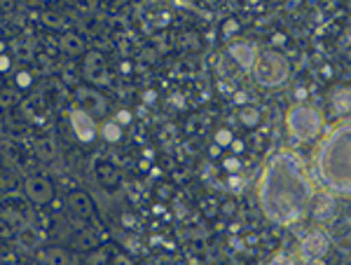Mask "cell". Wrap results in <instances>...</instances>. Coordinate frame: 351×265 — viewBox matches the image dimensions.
I'll list each match as a JSON object with an SVG mask.
<instances>
[{
	"mask_svg": "<svg viewBox=\"0 0 351 265\" xmlns=\"http://www.w3.org/2000/svg\"><path fill=\"white\" fill-rule=\"evenodd\" d=\"M311 188L302 162L281 150L271 155L258 181V197L265 216L276 225H295L307 216Z\"/></svg>",
	"mask_w": 351,
	"mask_h": 265,
	"instance_id": "obj_1",
	"label": "cell"
},
{
	"mask_svg": "<svg viewBox=\"0 0 351 265\" xmlns=\"http://www.w3.org/2000/svg\"><path fill=\"white\" fill-rule=\"evenodd\" d=\"M316 169L321 181L335 195L351 193V127L349 120L332 127L319 146Z\"/></svg>",
	"mask_w": 351,
	"mask_h": 265,
	"instance_id": "obj_2",
	"label": "cell"
},
{
	"mask_svg": "<svg viewBox=\"0 0 351 265\" xmlns=\"http://www.w3.org/2000/svg\"><path fill=\"white\" fill-rule=\"evenodd\" d=\"M251 73L260 87L274 89L288 82V78H291V61L281 52H276V49H263V52H258Z\"/></svg>",
	"mask_w": 351,
	"mask_h": 265,
	"instance_id": "obj_3",
	"label": "cell"
},
{
	"mask_svg": "<svg viewBox=\"0 0 351 265\" xmlns=\"http://www.w3.org/2000/svg\"><path fill=\"white\" fill-rule=\"evenodd\" d=\"M286 129L298 141H314L324 129V120H321L319 111L309 108V106H293L286 115Z\"/></svg>",
	"mask_w": 351,
	"mask_h": 265,
	"instance_id": "obj_4",
	"label": "cell"
},
{
	"mask_svg": "<svg viewBox=\"0 0 351 265\" xmlns=\"http://www.w3.org/2000/svg\"><path fill=\"white\" fill-rule=\"evenodd\" d=\"M80 73L84 82L92 84V87H108L110 84V66L104 52L99 49H87L80 56Z\"/></svg>",
	"mask_w": 351,
	"mask_h": 265,
	"instance_id": "obj_5",
	"label": "cell"
},
{
	"mask_svg": "<svg viewBox=\"0 0 351 265\" xmlns=\"http://www.w3.org/2000/svg\"><path fill=\"white\" fill-rule=\"evenodd\" d=\"M21 193H24V197L31 205L47 207L54 200L56 190L54 183L47 176H43V174H28V176H24V181H21Z\"/></svg>",
	"mask_w": 351,
	"mask_h": 265,
	"instance_id": "obj_6",
	"label": "cell"
},
{
	"mask_svg": "<svg viewBox=\"0 0 351 265\" xmlns=\"http://www.w3.org/2000/svg\"><path fill=\"white\" fill-rule=\"evenodd\" d=\"M64 209L68 211L71 218H77V221L87 223L96 216V205L94 197L82 188H73L64 195Z\"/></svg>",
	"mask_w": 351,
	"mask_h": 265,
	"instance_id": "obj_7",
	"label": "cell"
},
{
	"mask_svg": "<svg viewBox=\"0 0 351 265\" xmlns=\"http://www.w3.org/2000/svg\"><path fill=\"white\" fill-rule=\"evenodd\" d=\"M73 99H75L77 108L87 111L89 115L96 117V120L108 113V101H106L104 94H101L96 87H92V84H75V89H73Z\"/></svg>",
	"mask_w": 351,
	"mask_h": 265,
	"instance_id": "obj_8",
	"label": "cell"
},
{
	"mask_svg": "<svg viewBox=\"0 0 351 265\" xmlns=\"http://www.w3.org/2000/svg\"><path fill=\"white\" fill-rule=\"evenodd\" d=\"M337 195L332 190H319L311 193L307 214L316 223H332L337 218Z\"/></svg>",
	"mask_w": 351,
	"mask_h": 265,
	"instance_id": "obj_9",
	"label": "cell"
},
{
	"mask_svg": "<svg viewBox=\"0 0 351 265\" xmlns=\"http://www.w3.org/2000/svg\"><path fill=\"white\" fill-rule=\"evenodd\" d=\"M68 122H71V132L80 143H94L99 139V120L94 115H89L87 111L82 108H73L71 115H68Z\"/></svg>",
	"mask_w": 351,
	"mask_h": 265,
	"instance_id": "obj_10",
	"label": "cell"
},
{
	"mask_svg": "<svg viewBox=\"0 0 351 265\" xmlns=\"http://www.w3.org/2000/svg\"><path fill=\"white\" fill-rule=\"evenodd\" d=\"M328 251H330V240H328L324 233H319V230L304 235L302 242H300V256H302V261H307V263L324 261L328 256Z\"/></svg>",
	"mask_w": 351,
	"mask_h": 265,
	"instance_id": "obj_11",
	"label": "cell"
},
{
	"mask_svg": "<svg viewBox=\"0 0 351 265\" xmlns=\"http://www.w3.org/2000/svg\"><path fill=\"white\" fill-rule=\"evenodd\" d=\"M12 238H14L16 249L26 251V253L40 251V246H43V230L38 228V225H33V223H19L14 228Z\"/></svg>",
	"mask_w": 351,
	"mask_h": 265,
	"instance_id": "obj_12",
	"label": "cell"
},
{
	"mask_svg": "<svg viewBox=\"0 0 351 265\" xmlns=\"http://www.w3.org/2000/svg\"><path fill=\"white\" fill-rule=\"evenodd\" d=\"M66 99H68V89L59 78H47V80H43L40 87H38V101L49 106V108L64 106Z\"/></svg>",
	"mask_w": 351,
	"mask_h": 265,
	"instance_id": "obj_13",
	"label": "cell"
},
{
	"mask_svg": "<svg viewBox=\"0 0 351 265\" xmlns=\"http://www.w3.org/2000/svg\"><path fill=\"white\" fill-rule=\"evenodd\" d=\"M104 244V240H101V235L96 233L94 228H80L75 230V233L71 235V240H68V249H71L73 253H80V256H84V253L99 249V246Z\"/></svg>",
	"mask_w": 351,
	"mask_h": 265,
	"instance_id": "obj_14",
	"label": "cell"
},
{
	"mask_svg": "<svg viewBox=\"0 0 351 265\" xmlns=\"http://www.w3.org/2000/svg\"><path fill=\"white\" fill-rule=\"evenodd\" d=\"M256 56H258V49L253 47L251 43H232L228 47V59L232 64L237 66L241 73H248L253 69V64H256Z\"/></svg>",
	"mask_w": 351,
	"mask_h": 265,
	"instance_id": "obj_15",
	"label": "cell"
},
{
	"mask_svg": "<svg viewBox=\"0 0 351 265\" xmlns=\"http://www.w3.org/2000/svg\"><path fill=\"white\" fill-rule=\"evenodd\" d=\"M94 176H96V181H99L101 188L110 190V193H115V190L122 185V172L112 165V162H106V160L96 162Z\"/></svg>",
	"mask_w": 351,
	"mask_h": 265,
	"instance_id": "obj_16",
	"label": "cell"
},
{
	"mask_svg": "<svg viewBox=\"0 0 351 265\" xmlns=\"http://www.w3.org/2000/svg\"><path fill=\"white\" fill-rule=\"evenodd\" d=\"M59 49L66 56H71V59H80V56L87 52V43H84V38L80 33L66 31V33H61V38H59Z\"/></svg>",
	"mask_w": 351,
	"mask_h": 265,
	"instance_id": "obj_17",
	"label": "cell"
},
{
	"mask_svg": "<svg viewBox=\"0 0 351 265\" xmlns=\"http://www.w3.org/2000/svg\"><path fill=\"white\" fill-rule=\"evenodd\" d=\"M33 155L40 162H45V165H49V162H54L56 157H59V146H56V139L52 134H40V137L36 139V143H33Z\"/></svg>",
	"mask_w": 351,
	"mask_h": 265,
	"instance_id": "obj_18",
	"label": "cell"
},
{
	"mask_svg": "<svg viewBox=\"0 0 351 265\" xmlns=\"http://www.w3.org/2000/svg\"><path fill=\"white\" fill-rule=\"evenodd\" d=\"M38 261L49 265H68L77 261V253H73L68 246H47V249L38 251Z\"/></svg>",
	"mask_w": 351,
	"mask_h": 265,
	"instance_id": "obj_19",
	"label": "cell"
},
{
	"mask_svg": "<svg viewBox=\"0 0 351 265\" xmlns=\"http://www.w3.org/2000/svg\"><path fill=\"white\" fill-rule=\"evenodd\" d=\"M10 49H12L10 56H12L14 61H21V64H31L38 56V45L33 41H28V38H16V41L10 45Z\"/></svg>",
	"mask_w": 351,
	"mask_h": 265,
	"instance_id": "obj_20",
	"label": "cell"
},
{
	"mask_svg": "<svg viewBox=\"0 0 351 265\" xmlns=\"http://www.w3.org/2000/svg\"><path fill=\"white\" fill-rule=\"evenodd\" d=\"M239 122L243 129H258L263 125V111L258 108L256 104H243L239 106Z\"/></svg>",
	"mask_w": 351,
	"mask_h": 265,
	"instance_id": "obj_21",
	"label": "cell"
},
{
	"mask_svg": "<svg viewBox=\"0 0 351 265\" xmlns=\"http://www.w3.org/2000/svg\"><path fill=\"white\" fill-rule=\"evenodd\" d=\"M99 137L106 141V143H120L124 139V127L117 125L115 120H106L104 125H99Z\"/></svg>",
	"mask_w": 351,
	"mask_h": 265,
	"instance_id": "obj_22",
	"label": "cell"
},
{
	"mask_svg": "<svg viewBox=\"0 0 351 265\" xmlns=\"http://www.w3.org/2000/svg\"><path fill=\"white\" fill-rule=\"evenodd\" d=\"M31 71H33V76H36V78H47V76H52V73L56 71V66H54V61L49 59L47 54L38 52L36 59L31 61Z\"/></svg>",
	"mask_w": 351,
	"mask_h": 265,
	"instance_id": "obj_23",
	"label": "cell"
},
{
	"mask_svg": "<svg viewBox=\"0 0 351 265\" xmlns=\"http://www.w3.org/2000/svg\"><path fill=\"white\" fill-rule=\"evenodd\" d=\"M332 108H335V113H339V115H349L351 97H349L347 84H342V87H337L335 92H332Z\"/></svg>",
	"mask_w": 351,
	"mask_h": 265,
	"instance_id": "obj_24",
	"label": "cell"
},
{
	"mask_svg": "<svg viewBox=\"0 0 351 265\" xmlns=\"http://www.w3.org/2000/svg\"><path fill=\"white\" fill-rule=\"evenodd\" d=\"M14 84L19 89H31V87H36V76H33L31 69H21V71H16Z\"/></svg>",
	"mask_w": 351,
	"mask_h": 265,
	"instance_id": "obj_25",
	"label": "cell"
},
{
	"mask_svg": "<svg viewBox=\"0 0 351 265\" xmlns=\"http://www.w3.org/2000/svg\"><path fill=\"white\" fill-rule=\"evenodd\" d=\"M232 141H234V132H232V129H228V127H220V129H216V134H213V143L220 146L223 150L230 148Z\"/></svg>",
	"mask_w": 351,
	"mask_h": 265,
	"instance_id": "obj_26",
	"label": "cell"
},
{
	"mask_svg": "<svg viewBox=\"0 0 351 265\" xmlns=\"http://www.w3.org/2000/svg\"><path fill=\"white\" fill-rule=\"evenodd\" d=\"M204 132V120L202 115H190L188 122H185V134H190V137H197V134Z\"/></svg>",
	"mask_w": 351,
	"mask_h": 265,
	"instance_id": "obj_27",
	"label": "cell"
},
{
	"mask_svg": "<svg viewBox=\"0 0 351 265\" xmlns=\"http://www.w3.org/2000/svg\"><path fill=\"white\" fill-rule=\"evenodd\" d=\"M223 167H225V172H230V174H237L239 172V167H241V160H239V155H228L223 160Z\"/></svg>",
	"mask_w": 351,
	"mask_h": 265,
	"instance_id": "obj_28",
	"label": "cell"
},
{
	"mask_svg": "<svg viewBox=\"0 0 351 265\" xmlns=\"http://www.w3.org/2000/svg\"><path fill=\"white\" fill-rule=\"evenodd\" d=\"M112 120H115L117 125L127 127V125H132V122H134V115H132V111H117V115L112 117Z\"/></svg>",
	"mask_w": 351,
	"mask_h": 265,
	"instance_id": "obj_29",
	"label": "cell"
},
{
	"mask_svg": "<svg viewBox=\"0 0 351 265\" xmlns=\"http://www.w3.org/2000/svg\"><path fill=\"white\" fill-rule=\"evenodd\" d=\"M43 19H45V24H47L49 28H64V19H61L59 14H54V12H47Z\"/></svg>",
	"mask_w": 351,
	"mask_h": 265,
	"instance_id": "obj_30",
	"label": "cell"
},
{
	"mask_svg": "<svg viewBox=\"0 0 351 265\" xmlns=\"http://www.w3.org/2000/svg\"><path fill=\"white\" fill-rule=\"evenodd\" d=\"M220 214H223L225 218H232V216L237 214V202H234V200L223 202V205H220Z\"/></svg>",
	"mask_w": 351,
	"mask_h": 265,
	"instance_id": "obj_31",
	"label": "cell"
},
{
	"mask_svg": "<svg viewBox=\"0 0 351 265\" xmlns=\"http://www.w3.org/2000/svg\"><path fill=\"white\" fill-rule=\"evenodd\" d=\"M101 3H104V8L108 10V12H117V10H122L129 0H101Z\"/></svg>",
	"mask_w": 351,
	"mask_h": 265,
	"instance_id": "obj_32",
	"label": "cell"
},
{
	"mask_svg": "<svg viewBox=\"0 0 351 265\" xmlns=\"http://www.w3.org/2000/svg\"><path fill=\"white\" fill-rule=\"evenodd\" d=\"M12 61H14V59H12L10 54H0V76L12 69Z\"/></svg>",
	"mask_w": 351,
	"mask_h": 265,
	"instance_id": "obj_33",
	"label": "cell"
},
{
	"mask_svg": "<svg viewBox=\"0 0 351 265\" xmlns=\"http://www.w3.org/2000/svg\"><path fill=\"white\" fill-rule=\"evenodd\" d=\"M237 28H239V26H237V21H234V19H230V21H228V28L223 26V36H225V38H230L232 33L237 31Z\"/></svg>",
	"mask_w": 351,
	"mask_h": 265,
	"instance_id": "obj_34",
	"label": "cell"
},
{
	"mask_svg": "<svg viewBox=\"0 0 351 265\" xmlns=\"http://www.w3.org/2000/svg\"><path fill=\"white\" fill-rule=\"evenodd\" d=\"M234 101H237V104H239V106L248 104V94H246V92H241V89H239V92L234 94Z\"/></svg>",
	"mask_w": 351,
	"mask_h": 265,
	"instance_id": "obj_35",
	"label": "cell"
},
{
	"mask_svg": "<svg viewBox=\"0 0 351 265\" xmlns=\"http://www.w3.org/2000/svg\"><path fill=\"white\" fill-rule=\"evenodd\" d=\"M295 99H300V101L307 99V89H304V87H298V89H295Z\"/></svg>",
	"mask_w": 351,
	"mask_h": 265,
	"instance_id": "obj_36",
	"label": "cell"
},
{
	"mask_svg": "<svg viewBox=\"0 0 351 265\" xmlns=\"http://www.w3.org/2000/svg\"><path fill=\"white\" fill-rule=\"evenodd\" d=\"M206 5H211V8H218V5H223L225 0H204Z\"/></svg>",
	"mask_w": 351,
	"mask_h": 265,
	"instance_id": "obj_37",
	"label": "cell"
},
{
	"mask_svg": "<svg viewBox=\"0 0 351 265\" xmlns=\"http://www.w3.org/2000/svg\"><path fill=\"white\" fill-rule=\"evenodd\" d=\"M66 3H71V5H75V3H80V0H66Z\"/></svg>",
	"mask_w": 351,
	"mask_h": 265,
	"instance_id": "obj_38",
	"label": "cell"
},
{
	"mask_svg": "<svg viewBox=\"0 0 351 265\" xmlns=\"http://www.w3.org/2000/svg\"><path fill=\"white\" fill-rule=\"evenodd\" d=\"M150 3H155V0H150Z\"/></svg>",
	"mask_w": 351,
	"mask_h": 265,
	"instance_id": "obj_39",
	"label": "cell"
}]
</instances>
